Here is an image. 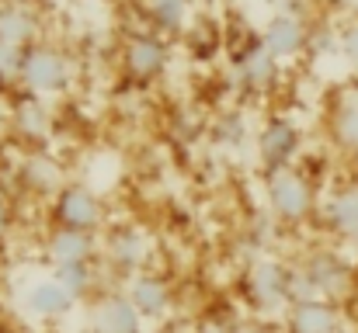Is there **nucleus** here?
Listing matches in <instances>:
<instances>
[{
  "label": "nucleus",
  "mask_w": 358,
  "mask_h": 333,
  "mask_svg": "<svg viewBox=\"0 0 358 333\" xmlns=\"http://www.w3.org/2000/svg\"><path fill=\"white\" fill-rule=\"evenodd\" d=\"M338 3H341V7H345L352 17H358V0H338Z\"/></svg>",
  "instance_id": "bb28decb"
},
{
  "label": "nucleus",
  "mask_w": 358,
  "mask_h": 333,
  "mask_svg": "<svg viewBox=\"0 0 358 333\" xmlns=\"http://www.w3.org/2000/svg\"><path fill=\"white\" fill-rule=\"evenodd\" d=\"M21 302H24V309H28L35 320H45V323L70 316L73 306H77V299H73V295H70L52 274L35 278V281L21 292Z\"/></svg>",
  "instance_id": "6ab92c4d"
},
{
  "label": "nucleus",
  "mask_w": 358,
  "mask_h": 333,
  "mask_svg": "<svg viewBox=\"0 0 358 333\" xmlns=\"http://www.w3.org/2000/svg\"><path fill=\"white\" fill-rule=\"evenodd\" d=\"M254 153H257L261 170L296 163V156L303 153V128L289 114H268L261 128L254 132Z\"/></svg>",
  "instance_id": "9d476101"
},
{
  "label": "nucleus",
  "mask_w": 358,
  "mask_h": 333,
  "mask_svg": "<svg viewBox=\"0 0 358 333\" xmlns=\"http://www.w3.org/2000/svg\"><path fill=\"white\" fill-rule=\"evenodd\" d=\"M257 38L264 42V49L285 66L292 59H299L303 52H310V42H313V24L306 21L303 10H275L264 28L257 31Z\"/></svg>",
  "instance_id": "1a4fd4ad"
},
{
  "label": "nucleus",
  "mask_w": 358,
  "mask_h": 333,
  "mask_svg": "<svg viewBox=\"0 0 358 333\" xmlns=\"http://www.w3.org/2000/svg\"><path fill=\"white\" fill-rule=\"evenodd\" d=\"M119 63H122V73L129 84L136 87H150L157 84L167 66H171V42L164 35H157L153 28H136L125 35L119 49Z\"/></svg>",
  "instance_id": "20e7f679"
},
{
  "label": "nucleus",
  "mask_w": 358,
  "mask_h": 333,
  "mask_svg": "<svg viewBox=\"0 0 358 333\" xmlns=\"http://www.w3.org/2000/svg\"><path fill=\"white\" fill-rule=\"evenodd\" d=\"M10 132L28 149H49V142L56 139V111L42 98L21 94L10 108Z\"/></svg>",
  "instance_id": "4468645a"
},
{
  "label": "nucleus",
  "mask_w": 358,
  "mask_h": 333,
  "mask_svg": "<svg viewBox=\"0 0 358 333\" xmlns=\"http://www.w3.org/2000/svg\"><path fill=\"white\" fill-rule=\"evenodd\" d=\"M73 333H91V330H87V327H80V330H73Z\"/></svg>",
  "instance_id": "cd10ccee"
},
{
  "label": "nucleus",
  "mask_w": 358,
  "mask_h": 333,
  "mask_svg": "<svg viewBox=\"0 0 358 333\" xmlns=\"http://www.w3.org/2000/svg\"><path fill=\"white\" fill-rule=\"evenodd\" d=\"M42 257L49 267H73V264H98L101 257V236L80 232L66 225H52L42 236Z\"/></svg>",
  "instance_id": "f8f14e48"
},
{
  "label": "nucleus",
  "mask_w": 358,
  "mask_h": 333,
  "mask_svg": "<svg viewBox=\"0 0 358 333\" xmlns=\"http://www.w3.org/2000/svg\"><path fill=\"white\" fill-rule=\"evenodd\" d=\"M296 264L310 278L317 299H327V302H338L341 306L355 292V264L338 246H313L303 257H296Z\"/></svg>",
  "instance_id": "7ed1b4c3"
},
{
  "label": "nucleus",
  "mask_w": 358,
  "mask_h": 333,
  "mask_svg": "<svg viewBox=\"0 0 358 333\" xmlns=\"http://www.w3.org/2000/svg\"><path fill=\"white\" fill-rule=\"evenodd\" d=\"M17 181L28 195H38V198H52L66 184L63 163L49 149H28L24 160L17 163Z\"/></svg>",
  "instance_id": "f3484780"
},
{
  "label": "nucleus",
  "mask_w": 358,
  "mask_h": 333,
  "mask_svg": "<svg viewBox=\"0 0 358 333\" xmlns=\"http://www.w3.org/2000/svg\"><path fill=\"white\" fill-rule=\"evenodd\" d=\"M70 84H73V59H70L66 49H59L49 38L28 45L24 66H21V84H17L21 94L49 101V98L63 94Z\"/></svg>",
  "instance_id": "f03ea898"
},
{
  "label": "nucleus",
  "mask_w": 358,
  "mask_h": 333,
  "mask_svg": "<svg viewBox=\"0 0 358 333\" xmlns=\"http://www.w3.org/2000/svg\"><path fill=\"white\" fill-rule=\"evenodd\" d=\"M261 191H264V209L278 222V229H303L320 212L317 181L299 163L261 170Z\"/></svg>",
  "instance_id": "f257e3e1"
},
{
  "label": "nucleus",
  "mask_w": 358,
  "mask_h": 333,
  "mask_svg": "<svg viewBox=\"0 0 358 333\" xmlns=\"http://www.w3.org/2000/svg\"><path fill=\"white\" fill-rule=\"evenodd\" d=\"M338 52H341V59L358 70V17L352 21H345L341 28H338Z\"/></svg>",
  "instance_id": "393cba45"
},
{
  "label": "nucleus",
  "mask_w": 358,
  "mask_h": 333,
  "mask_svg": "<svg viewBox=\"0 0 358 333\" xmlns=\"http://www.w3.org/2000/svg\"><path fill=\"white\" fill-rule=\"evenodd\" d=\"M24 52L14 42H0V87L3 91H17L21 84V66H24Z\"/></svg>",
  "instance_id": "b1692460"
},
{
  "label": "nucleus",
  "mask_w": 358,
  "mask_h": 333,
  "mask_svg": "<svg viewBox=\"0 0 358 333\" xmlns=\"http://www.w3.org/2000/svg\"><path fill=\"white\" fill-rule=\"evenodd\" d=\"M10 229H14V198L7 191H0V246L7 243Z\"/></svg>",
  "instance_id": "a878e982"
},
{
  "label": "nucleus",
  "mask_w": 358,
  "mask_h": 333,
  "mask_svg": "<svg viewBox=\"0 0 358 333\" xmlns=\"http://www.w3.org/2000/svg\"><path fill=\"white\" fill-rule=\"evenodd\" d=\"M52 278L80 302L101 292V271L98 264H73V267H52Z\"/></svg>",
  "instance_id": "4be33fe9"
},
{
  "label": "nucleus",
  "mask_w": 358,
  "mask_h": 333,
  "mask_svg": "<svg viewBox=\"0 0 358 333\" xmlns=\"http://www.w3.org/2000/svg\"><path fill=\"white\" fill-rule=\"evenodd\" d=\"M285 330L289 333H345V309L327 299L296 302L285 309Z\"/></svg>",
  "instance_id": "a211bd4d"
},
{
  "label": "nucleus",
  "mask_w": 358,
  "mask_h": 333,
  "mask_svg": "<svg viewBox=\"0 0 358 333\" xmlns=\"http://www.w3.org/2000/svg\"><path fill=\"white\" fill-rule=\"evenodd\" d=\"M0 42H14L21 49L42 42V14L24 0H0Z\"/></svg>",
  "instance_id": "412c9836"
},
{
  "label": "nucleus",
  "mask_w": 358,
  "mask_h": 333,
  "mask_svg": "<svg viewBox=\"0 0 358 333\" xmlns=\"http://www.w3.org/2000/svg\"><path fill=\"white\" fill-rule=\"evenodd\" d=\"M150 253H153V239L136 222L108 225L105 236H101V260H105V267L115 271V278H122V281L129 274H136V271H146L150 267Z\"/></svg>",
  "instance_id": "0eeeda50"
},
{
  "label": "nucleus",
  "mask_w": 358,
  "mask_h": 333,
  "mask_svg": "<svg viewBox=\"0 0 358 333\" xmlns=\"http://www.w3.org/2000/svg\"><path fill=\"white\" fill-rule=\"evenodd\" d=\"M317 216H320V222H324V229H327L331 239L352 246L358 239V181L331 188L324 195Z\"/></svg>",
  "instance_id": "dca6fc26"
},
{
  "label": "nucleus",
  "mask_w": 358,
  "mask_h": 333,
  "mask_svg": "<svg viewBox=\"0 0 358 333\" xmlns=\"http://www.w3.org/2000/svg\"><path fill=\"white\" fill-rule=\"evenodd\" d=\"M324 128H327V139L338 153L358 156V84H345L331 94Z\"/></svg>",
  "instance_id": "2eb2a0df"
},
{
  "label": "nucleus",
  "mask_w": 358,
  "mask_h": 333,
  "mask_svg": "<svg viewBox=\"0 0 358 333\" xmlns=\"http://www.w3.org/2000/svg\"><path fill=\"white\" fill-rule=\"evenodd\" d=\"M49 216L52 225L80 229V232H101L108 229L105 202L87 181H66L52 198H49Z\"/></svg>",
  "instance_id": "423d86ee"
},
{
  "label": "nucleus",
  "mask_w": 358,
  "mask_h": 333,
  "mask_svg": "<svg viewBox=\"0 0 358 333\" xmlns=\"http://www.w3.org/2000/svg\"><path fill=\"white\" fill-rule=\"evenodd\" d=\"M213 139L227 149V153H237L243 149L247 142H254V135H250V125H247V118L240 114V111H227L220 121H216V128H213Z\"/></svg>",
  "instance_id": "5701e85b"
},
{
  "label": "nucleus",
  "mask_w": 358,
  "mask_h": 333,
  "mask_svg": "<svg viewBox=\"0 0 358 333\" xmlns=\"http://www.w3.org/2000/svg\"><path fill=\"white\" fill-rule=\"evenodd\" d=\"M240 292L257 313L289 309V260H278V257L247 260L240 274Z\"/></svg>",
  "instance_id": "39448f33"
},
{
  "label": "nucleus",
  "mask_w": 358,
  "mask_h": 333,
  "mask_svg": "<svg viewBox=\"0 0 358 333\" xmlns=\"http://www.w3.org/2000/svg\"><path fill=\"white\" fill-rule=\"evenodd\" d=\"M150 28L164 38H181L195 28V0H136Z\"/></svg>",
  "instance_id": "aec40b11"
},
{
  "label": "nucleus",
  "mask_w": 358,
  "mask_h": 333,
  "mask_svg": "<svg viewBox=\"0 0 358 333\" xmlns=\"http://www.w3.org/2000/svg\"><path fill=\"white\" fill-rule=\"evenodd\" d=\"M234 80L243 94L250 98H268L282 84V63L264 49L257 35H250L234 56Z\"/></svg>",
  "instance_id": "6e6552de"
},
{
  "label": "nucleus",
  "mask_w": 358,
  "mask_h": 333,
  "mask_svg": "<svg viewBox=\"0 0 358 333\" xmlns=\"http://www.w3.org/2000/svg\"><path fill=\"white\" fill-rule=\"evenodd\" d=\"M119 288L125 292V299L136 306V313L143 316V323H160V320H167L171 309H174V302H178V299H174V285H171L164 274L150 271V267L129 274Z\"/></svg>",
  "instance_id": "9b49d317"
},
{
  "label": "nucleus",
  "mask_w": 358,
  "mask_h": 333,
  "mask_svg": "<svg viewBox=\"0 0 358 333\" xmlns=\"http://www.w3.org/2000/svg\"><path fill=\"white\" fill-rule=\"evenodd\" d=\"M87 330L91 333H143V316L125 299L119 285L101 288L87 299Z\"/></svg>",
  "instance_id": "ddd939ff"
}]
</instances>
